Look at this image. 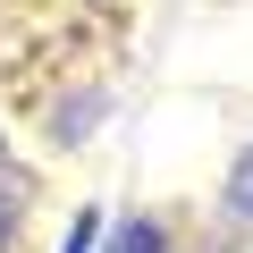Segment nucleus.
Listing matches in <instances>:
<instances>
[{"label": "nucleus", "instance_id": "obj_4", "mask_svg": "<svg viewBox=\"0 0 253 253\" xmlns=\"http://www.w3.org/2000/svg\"><path fill=\"white\" fill-rule=\"evenodd\" d=\"M9 236H17V203L0 194V245H9Z\"/></svg>", "mask_w": 253, "mask_h": 253}, {"label": "nucleus", "instance_id": "obj_2", "mask_svg": "<svg viewBox=\"0 0 253 253\" xmlns=\"http://www.w3.org/2000/svg\"><path fill=\"white\" fill-rule=\"evenodd\" d=\"M228 219H253V152H245L236 177H228Z\"/></svg>", "mask_w": 253, "mask_h": 253}, {"label": "nucleus", "instance_id": "obj_5", "mask_svg": "<svg viewBox=\"0 0 253 253\" xmlns=\"http://www.w3.org/2000/svg\"><path fill=\"white\" fill-rule=\"evenodd\" d=\"M0 161H9V144H0Z\"/></svg>", "mask_w": 253, "mask_h": 253}, {"label": "nucleus", "instance_id": "obj_1", "mask_svg": "<svg viewBox=\"0 0 253 253\" xmlns=\"http://www.w3.org/2000/svg\"><path fill=\"white\" fill-rule=\"evenodd\" d=\"M110 253H169V236H161V228H152V219H126V228H118V245H110Z\"/></svg>", "mask_w": 253, "mask_h": 253}, {"label": "nucleus", "instance_id": "obj_3", "mask_svg": "<svg viewBox=\"0 0 253 253\" xmlns=\"http://www.w3.org/2000/svg\"><path fill=\"white\" fill-rule=\"evenodd\" d=\"M93 236H101V211H76V228H68V245H59V253H101Z\"/></svg>", "mask_w": 253, "mask_h": 253}]
</instances>
